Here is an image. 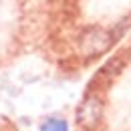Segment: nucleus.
I'll use <instances>...</instances> for the list:
<instances>
[{
  "instance_id": "f03ea898",
  "label": "nucleus",
  "mask_w": 131,
  "mask_h": 131,
  "mask_svg": "<svg viewBox=\"0 0 131 131\" xmlns=\"http://www.w3.org/2000/svg\"><path fill=\"white\" fill-rule=\"evenodd\" d=\"M109 45H111V36L105 30H99V28L89 30L87 36L83 38V49L87 54H99V52L109 49Z\"/></svg>"
},
{
  "instance_id": "7ed1b4c3",
  "label": "nucleus",
  "mask_w": 131,
  "mask_h": 131,
  "mask_svg": "<svg viewBox=\"0 0 131 131\" xmlns=\"http://www.w3.org/2000/svg\"><path fill=\"white\" fill-rule=\"evenodd\" d=\"M40 131H69V123H67L65 119L52 117V119H47L40 125Z\"/></svg>"
},
{
  "instance_id": "f257e3e1",
  "label": "nucleus",
  "mask_w": 131,
  "mask_h": 131,
  "mask_svg": "<svg viewBox=\"0 0 131 131\" xmlns=\"http://www.w3.org/2000/svg\"><path fill=\"white\" fill-rule=\"evenodd\" d=\"M103 117V103L99 101L97 97H87L81 103L79 111H77V121L81 127H87V129H93L101 121Z\"/></svg>"
}]
</instances>
